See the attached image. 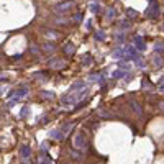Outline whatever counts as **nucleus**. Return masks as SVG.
<instances>
[{"instance_id": "f257e3e1", "label": "nucleus", "mask_w": 164, "mask_h": 164, "mask_svg": "<svg viewBox=\"0 0 164 164\" xmlns=\"http://www.w3.org/2000/svg\"><path fill=\"white\" fill-rule=\"evenodd\" d=\"M72 148L77 151H86L87 148H89V141H87V136L84 135L82 131L75 133L74 136H72Z\"/></svg>"}, {"instance_id": "f03ea898", "label": "nucleus", "mask_w": 164, "mask_h": 164, "mask_svg": "<svg viewBox=\"0 0 164 164\" xmlns=\"http://www.w3.org/2000/svg\"><path fill=\"white\" fill-rule=\"evenodd\" d=\"M87 94V89H81L79 92H75V94H71V95H66V97H62V104L64 105H74L77 100H81L82 97Z\"/></svg>"}, {"instance_id": "7ed1b4c3", "label": "nucleus", "mask_w": 164, "mask_h": 164, "mask_svg": "<svg viewBox=\"0 0 164 164\" xmlns=\"http://www.w3.org/2000/svg\"><path fill=\"white\" fill-rule=\"evenodd\" d=\"M72 7H74V4H72V2H64V4H61V5H56L54 12H56V13H66V12L71 10Z\"/></svg>"}, {"instance_id": "20e7f679", "label": "nucleus", "mask_w": 164, "mask_h": 164, "mask_svg": "<svg viewBox=\"0 0 164 164\" xmlns=\"http://www.w3.org/2000/svg\"><path fill=\"white\" fill-rule=\"evenodd\" d=\"M157 13H159V10H157V4L153 0V2H151V5L148 7V10H146V17L148 18H154Z\"/></svg>"}, {"instance_id": "39448f33", "label": "nucleus", "mask_w": 164, "mask_h": 164, "mask_svg": "<svg viewBox=\"0 0 164 164\" xmlns=\"http://www.w3.org/2000/svg\"><path fill=\"white\" fill-rule=\"evenodd\" d=\"M20 156H22V159H28L31 156V148L28 144H22L20 146Z\"/></svg>"}, {"instance_id": "423d86ee", "label": "nucleus", "mask_w": 164, "mask_h": 164, "mask_svg": "<svg viewBox=\"0 0 164 164\" xmlns=\"http://www.w3.org/2000/svg\"><path fill=\"white\" fill-rule=\"evenodd\" d=\"M135 48L138 51H144V49H146V44H144L143 36H135Z\"/></svg>"}, {"instance_id": "0eeeda50", "label": "nucleus", "mask_w": 164, "mask_h": 164, "mask_svg": "<svg viewBox=\"0 0 164 164\" xmlns=\"http://www.w3.org/2000/svg\"><path fill=\"white\" fill-rule=\"evenodd\" d=\"M41 31H43V35L46 36V38H49V39H57V38H59V33H57V31H54V30L43 28Z\"/></svg>"}, {"instance_id": "6e6552de", "label": "nucleus", "mask_w": 164, "mask_h": 164, "mask_svg": "<svg viewBox=\"0 0 164 164\" xmlns=\"http://www.w3.org/2000/svg\"><path fill=\"white\" fill-rule=\"evenodd\" d=\"M130 107H131V110L135 112L136 115H143V108H141V105H139L136 100H131V102H130Z\"/></svg>"}, {"instance_id": "1a4fd4ad", "label": "nucleus", "mask_w": 164, "mask_h": 164, "mask_svg": "<svg viewBox=\"0 0 164 164\" xmlns=\"http://www.w3.org/2000/svg\"><path fill=\"white\" fill-rule=\"evenodd\" d=\"M28 92H30V89H28V87H22V89H18L17 92H12V95H13V97H17V99H22V97H25Z\"/></svg>"}, {"instance_id": "9d476101", "label": "nucleus", "mask_w": 164, "mask_h": 164, "mask_svg": "<svg viewBox=\"0 0 164 164\" xmlns=\"http://www.w3.org/2000/svg\"><path fill=\"white\" fill-rule=\"evenodd\" d=\"M69 154H71V157H72V159H75V161H82V159H84V154H82V151L72 149Z\"/></svg>"}, {"instance_id": "9b49d317", "label": "nucleus", "mask_w": 164, "mask_h": 164, "mask_svg": "<svg viewBox=\"0 0 164 164\" xmlns=\"http://www.w3.org/2000/svg\"><path fill=\"white\" fill-rule=\"evenodd\" d=\"M49 135H51V138H56V139H62L66 136L64 133H62V130H61V131H59V130H54V131L49 133Z\"/></svg>"}, {"instance_id": "f8f14e48", "label": "nucleus", "mask_w": 164, "mask_h": 164, "mask_svg": "<svg viewBox=\"0 0 164 164\" xmlns=\"http://www.w3.org/2000/svg\"><path fill=\"white\" fill-rule=\"evenodd\" d=\"M38 163H39V164H53V161L49 159V156H48V154H41Z\"/></svg>"}, {"instance_id": "ddd939ff", "label": "nucleus", "mask_w": 164, "mask_h": 164, "mask_svg": "<svg viewBox=\"0 0 164 164\" xmlns=\"http://www.w3.org/2000/svg\"><path fill=\"white\" fill-rule=\"evenodd\" d=\"M64 53H66V54H67V56H72V54H74V53H75V49H74V46H72V44H71V43H67V44H66V46H64Z\"/></svg>"}, {"instance_id": "4468645a", "label": "nucleus", "mask_w": 164, "mask_h": 164, "mask_svg": "<svg viewBox=\"0 0 164 164\" xmlns=\"http://www.w3.org/2000/svg\"><path fill=\"white\" fill-rule=\"evenodd\" d=\"M82 62L86 66L92 64V56H90V54H84V56H82Z\"/></svg>"}, {"instance_id": "2eb2a0df", "label": "nucleus", "mask_w": 164, "mask_h": 164, "mask_svg": "<svg viewBox=\"0 0 164 164\" xmlns=\"http://www.w3.org/2000/svg\"><path fill=\"white\" fill-rule=\"evenodd\" d=\"M153 62H154V66H156V67H161V66L164 64V61L161 59L159 56H154V57H153Z\"/></svg>"}, {"instance_id": "dca6fc26", "label": "nucleus", "mask_w": 164, "mask_h": 164, "mask_svg": "<svg viewBox=\"0 0 164 164\" xmlns=\"http://www.w3.org/2000/svg\"><path fill=\"white\" fill-rule=\"evenodd\" d=\"M154 51H156L157 54L164 53V43H156V44H154Z\"/></svg>"}, {"instance_id": "f3484780", "label": "nucleus", "mask_w": 164, "mask_h": 164, "mask_svg": "<svg viewBox=\"0 0 164 164\" xmlns=\"http://www.w3.org/2000/svg\"><path fill=\"white\" fill-rule=\"evenodd\" d=\"M43 51H46V53H53V51H54V44H51V43L43 44Z\"/></svg>"}, {"instance_id": "a211bd4d", "label": "nucleus", "mask_w": 164, "mask_h": 164, "mask_svg": "<svg viewBox=\"0 0 164 164\" xmlns=\"http://www.w3.org/2000/svg\"><path fill=\"white\" fill-rule=\"evenodd\" d=\"M72 126H74V123H66V125L62 126V133H64V135H66V133H69L72 130Z\"/></svg>"}, {"instance_id": "6ab92c4d", "label": "nucleus", "mask_w": 164, "mask_h": 164, "mask_svg": "<svg viewBox=\"0 0 164 164\" xmlns=\"http://www.w3.org/2000/svg\"><path fill=\"white\" fill-rule=\"evenodd\" d=\"M123 75H126V71H115L113 72V77L115 79H121Z\"/></svg>"}, {"instance_id": "aec40b11", "label": "nucleus", "mask_w": 164, "mask_h": 164, "mask_svg": "<svg viewBox=\"0 0 164 164\" xmlns=\"http://www.w3.org/2000/svg\"><path fill=\"white\" fill-rule=\"evenodd\" d=\"M90 12H92V13H99V12H100V5L99 4H92V5H90Z\"/></svg>"}, {"instance_id": "412c9836", "label": "nucleus", "mask_w": 164, "mask_h": 164, "mask_svg": "<svg viewBox=\"0 0 164 164\" xmlns=\"http://www.w3.org/2000/svg\"><path fill=\"white\" fill-rule=\"evenodd\" d=\"M77 87H84V82H75V84H72V86H71V89H69V90L72 92V90H75Z\"/></svg>"}, {"instance_id": "4be33fe9", "label": "nucleus", "mask_w": 164, "mask_h": 164, "mask_svg": "<svg viewBox=\"0 0 164 164\" xmlns=\"http://www.w3.org/2000/svg\"><path fill=\"white\" fill-rule=\"evenodd\" d=\"M126 13H128V17H130V18H135L136 15H138L135 10H133V8H128V10H126Z\"/></svg>"}, {"instance_id": "5701e85b", "label": "nucleus", "mask_w": 164, "mask_h": 164, "mask_svg": "<svg viewBox=\"0 0 164 164\" xmlns=\"http://www.w3.org/2000/svg\"><path fill=\"white\" fill-rule=\"evenodd\" d=\"M120 28H121V30H128V28H130V23L126 22V20H125V22H121V23H120Z\"/></svg>"}, {"instance_id": "b1692460", "label": "nucleus", "mask_w": 164, "mask_h": 164, "mask_svg": "<svg viewBox=\"0 0 164 164\" xmlns=\"http://www.w3.org/2000/svg\"><path fill=\"white\" fill-rule=\"evenodd\" d=\"M26 113H28V107H23V108H22V112H20V117L25 118V117H26Z\"/></svg>"}, {"instance_id": "393cba45", "label": "nucleus", "mask_w": 164, "mask_h": 164, "mask_svg": "<svg viewBox=\"0 0 164 164\" xmlns=\"http://www.w3.org/2000/svg\"><path fill=\"white\" fill-rule=\"evenodd\" d=\"M97 39H99V41H104V33H102V31H97Z\"/></svg>"}, {"instance_id": "a878e982", "label": "nucleus", "mask_w": 164, "mask_h": 164, "mask_svg": "<svg viewBox=\"0 0 164 164\" xmlns=\"http://www.w3.org/2000/svg\"><path fill=\"white\" fill-rule=\"evenodd\" d=\"M56 23L57 25H64V23H67V20L66 18H59V20H56Z\"/></svg>"}, {"instance_id": "bb28decb", "label": "nucleus", "mask_w": 164, "mask_h": 164, "mask_svg": "<svg viewBox=\"0 0 164 164\" xmlns=\"http://www.w3.org/2000/svg\"><path fill=\"white\" fill-rule=\"evenodd\" d=\"M115 15H117V13H115V10H113V8H110V12H108L107 17H108V18H115Z\"/></svg>"}, {"instance_id": "cd10ccee", "label": "nucleus", "mask_w": 164, "mask_h": 164, "mask_svg": "<svg viewBox=\"0 0 164 164\" xmlns=\"http://www.w3.org/2000/svg\"><path fill=\"white\" fill-rule=\"evenodd\" d=\"M31 53H33V54H35V56H38V54H39V51H38V48H36V46H31Z\"/></svg>"}, {"instance_id": "c85d7f7f", "label": "nucleus", "mask_w": 164, "mask_h": 164, "mask_svg": "<svg viewBox=\"0 0 164 164\" xmlns=\"http://www.w3.org/2000/svg\"><path fill=\"white\" fill-rule=\"evenodd\" d=\"M117 41H125V36H123V35H118V36H117Z\"/></svg>"}, {"instance_id": "c756f323", "label": "nucleus", "mask_w": 164, "mask_h": 164, "mask_svg": "<svg viewBox=\"0 0 164 164\" xmlns=\"http://www.w3.org/2000/svg\"><path fill=\"white\" fill-rule=\"evenodd\" d=\"M41 95H44V97H53V94H51V92H43Z\"/></svg>"}, {"instance_id": "7c9ffc66", "label": "nucleus", "mask_w": 164, "mask_h": 164, "mask_svg": "<svg viewBox=\"0 0 164 164\" xmlns=\"http://www.w3.org/2000/svg\"><path fill=\"white\" fill-rule=\"evenodd\" d=\"M159 86H164V75H161V79H159Z\"/></svg>"}, {"instance_id": "2f4dec72", "label": "nucleus", "mask_w": 164, "mask_h": 164, "mask_svg": "<svg viewBox=\"0 0 164 164\" xmlns=\"http://www.w3.org/2000/svg\"><path fill=\"white\" fill-rule=\"evenodd\" d=\"M159 108H161V110H164V102H161V104H159Z\"/></svg>"}, {"instance_id": "473e14b6", "label": "nucleus", "mask_w": 164, "mask_h": 164, "mask_svg": "<svg viewBox=\"0 0 164 164\" xmlns=\"http://www.w3.org/2000/svg\"><path fill=\"white\" fill-rule=\"evenodd\" d=\"M161 90H163V92H164V86H161Z\"/></svg>"}]
</instances>
